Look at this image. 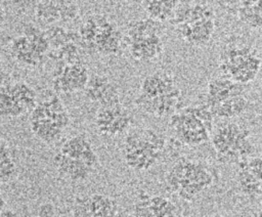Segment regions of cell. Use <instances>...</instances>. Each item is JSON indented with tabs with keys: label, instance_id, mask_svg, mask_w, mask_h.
I'll return each mask as SVG.
<instances>
[{
	"label": "cell",
	"instance_id": "obj_1",
	"mask_svg": "<svg viewBox=\"0 0 262 217\" xmlns=\"http://www.w3.org/2000/svg\"><path fill=\"white\" fill-rule=\"evenodd\" d=\"M250 130L237 123H222L216 129L212 144L223 163L237 164L255 153L250 141Z\"/></svg>",
	"mask_w": 262,
	"mask_h": 217
},
{
	"label": "cell",
	"instance_id": "obj_2",
	"mask_svg": "<svg viewBox=\"0 0 262 217\" xmlns=\"http://www.w3.org/2000/svg\"><path fill=\"white\" fill-rule=\"evenodd\" d=\"M244 84L232 81L229 78H216L209 82L206 104L210 107L234 96L243 95Z\"/></svg>",
	"mask_w": 262,
	"mask_h": 217
},
{
	"label": "cell",
	"instance_id": "obj_3",
	"mask_svg": "<svg viewBox=\"0 0 262 217\" xmlns=\"http://www.w3.org/2000/svg\"><path fill=\"white\" fill-rule=\"evenodd\" d=\"M238 170L236 173V180L241 191L250 198H255L262 194V187L260 181L248 169L246 159L237 163Z\"/></svg>",
	"mask_w": 262,
	"mask_h": 217
},
{
	"label": "cell",
	"instance_id": "obj_4",
	"mask_svg": "<svg viewBox=\"0 0 262 217\" xmlns=\"http://www.w3.org/2000/svg\"><path fill=\"white\" fill-rule=\"evenodd\" d=\"M249 100L245 96L238 95L230 97L210 108L215 117L230 119L243 114L247 110Z\"/></svg>",
	"mask_w": 262,
	"mask_h": 217
},
{
	"label": "cell",
	"instance_id": "obj_5",
	"mask_svg": "<svg viewBox=\"0 0 262 217\" xmlns=\"http://www.w3.org/2000/svg\"><path fill=\"white\" fill-rule=\"evenodd\" d=\"M36 21L40 27H51L56 21L60 20L59 9L56 1H39L35 8Z\"/></svg>",
	"mask_w": 262,
	"mask_h": 217
},
{
	"label": "cell",
	"instance_id": "obj_6",
	"mask_svg": "<svg viewBox=\"0 0 262 217\" xmlns=\"http://www.w3.org/2000/svg\"><path fill=\"white\" fill-rule=\"evenodd\" d=\"M189 24L191 27V34L187 43L193 45L207 44L215 30L214 19H202Z\"/></svg>",
	"mask_w": 262,
	"mask_h": 217
},
{
	"label": "cell",
	"instance_id": "obj_7",
	"mask_svg": "<svg viewBox=\"0 0 262 217\" xmlns=\"http://www.w3.org/2000/svg\"><path fill=\"white\" fill-rule=\"evenodd\" d=\"M57 7L59 9L60 20L70 21L75 19L79 13V7L74 1H56Z\"/></svg>",
	"mask_w": 262,
	"mask_h": 217
},
{
	"label": "cell",
	"instance_id": "obj_8",
	"mask_svg": "<svg viewBox=\"0 0 262 217\" xmlns=\"http://www.w3.org/2000/svg\"><path fill=\"white\" fill-rule=\"evenodd\" d=\"M16 166L11 158L0 160V180L2 183L11 181L16 177Z\"/></svg>",
	"mask_w": 262,
	"mask_h": 217
},
{
	"label": "cell",
	"instance_id": "obj_9",
	"mask_svg": "<svg viewBox=\"0 0 262 217\" xmlns=\"http://www.w3.org/2000/svg\"><path fill=\"white\" fill-rule=\"evenodd\" d=\"M246 165L248 169L256 176L260 181L262 187V157H253L246 159Z\"/></svg>",
	"mask_w": 262,
	"mask_h": 217
},
{
	"label": "cell",
	"instance_id": "obj_10",
	"mask_svg": "<svg viewBox=\"0 0 262 217\" xmlns=\"http://www.w3.org/2000/svg\"><path fill=\"white\" fill-rule=\"evenodd\" d=\"M81 162H83L85 165H87L90 168H94L97 164H98V157L97 155L93 151L92 148L87 149L85 151H83L80 156L79 159Z\"/></svg>",
	"mask_w": 262,
	"mask_h": 217
},
{
	"label": "cell",
	"instance_id": "obj_11",
	"mask_svg": "<svg viewBox=\"0 0 262 217\" xmlns=\"http://www.w3.org/2000/svg\"><path fill=\"white\" fill-rule=\"evenodd\" d=\"M38 216L47 217V216H55V208L52 204L45 203L40 206L38 210Z\"/></svg>",
	"mask_w": 262,
	"mask_h": 217
},
{
	"label": "cell",
	"instance_id": "obj_12",
	"mask_svg": "<svg viewBox=\"0 0 262 217\" xmlns=\"http://www.w3.org/2000/svg\"><path fill=\"white\" fill-rule=\"evenodd\" d=\"M0 216L1 217H14V216H18L17 213H15L14 211L10 210V209H3L0 212Z\"/></svg>",
	"mask_w": 262,
	"mask_h": 217
},
{
	"label": "cell",
	"instance_id": "obj_13",
	"mask_svg": "<svg viewBox=\"0 0 262 217\" xmlns=\"http://www.w3.org/2000/svg\"><path fill=\"white\" fill-rule=\"evenodd\" d=\"M0 201H1V203H0V209H1V210H3V209H5V208H4V207H5L4 199H3V198H1V199H0Z\"/></svg>",
	"mask_w": 262,
	"mask_h": 217
},
{
	"label": "cell",
	"instance_id": "obj_14",
	"mask_svg": "<svg viewBox=\"0 0 262 217\" xmlns=\"http://www.w3.org/2000/svg\"><path fill=\"white\" fill-rule=\"evenodd\" d=\"M257 216H262V200H261V202H260V206H259V212H258Z\"/></svg>",
	"mask_w": 262,
	"mask_h": 217
},
{
	"label": "cell",
	"instance_id": "obj_15",
	"mask_svg": "<svg viewBox=\"0 0 262 217\" xmlns=\"http://www.w3.org/2000/svg\"><path fill=\"white\" fill-rule=\"evenodd\" d=\"M256 2V5L262 10V0H258V1H255Z\"/></svg>",
	"mask_w": 262,
	"mask_h": 217
},
{
	"label": "cell",
	"instance_id": "obj_16",
	"mask_svg": "<svg viewBox=\"0 0 262 217\" xmlns=\"http://www.w3.org/2000/svg\"><path fill=\"white\" fill-rule=\"evenodd\" d=\"M261 89H262V85H261Z\"/></svg>",
	"mask_w": 262,
	"mask_h": 217
}]
</instances>
